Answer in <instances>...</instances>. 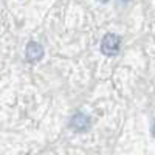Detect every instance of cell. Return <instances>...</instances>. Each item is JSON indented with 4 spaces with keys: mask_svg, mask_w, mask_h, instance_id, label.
<instances>
[{
    "mask_svg": "<svg viewBox=\"0 0 155 155\" xmlns=\"http://www.w3.org/2000/svg\"><path fill=\"white\" fill-rule=\"evenodd\" d=\"M153 135H155V126H153Z\"/></svg>",
    "mask_w": 155,
    "mask_h": 155,
    "instance_id": "obj_4",
    "label": "cell"
},
{
    "mask_svg": "<svg viewBox=\"0 0 155 155\" xmlns=\"http://www.w3.org/2000/svg\"><path fill=\"white\" fill-rule=\"evenodd\" d=\"M120 47H121V37L118 34L109 33L104 36V39L101 42V51L106 56H115L120 51Z\"/></svg>",
    "mask_w": 155,
    "mask_h": 155,
    "instance_id": "obj_1",
    "label": "cell"
},
{
    "mask_svg": "<svg viewBox=\"0 0 155 155\" xmlns=\"http://www.w3.org/2000/svg\"><path fill=\"white\" fill-rule=\"evenodd\" d=\"M71 127L78 132H84L90 127V118L84 113H76L71 118Z\"/></svg>",
    "mask_w": 155,
    "mask_h": 155,
    "instance_id": "obj_3",
    "label": "cell"
},
{
    "mask_svg": "<svg viewBox=\"0 0 155 155\" xmlns=\"http://www.w3.org/2000/svg\"><path fill=\"white\" fill-rule=\"evenodd\" d=\"M25 56H27V59L30 62H37L44 56V48L37 42H30L27 45V48H25Z\"/></svg>",
    "mask_w": 155,
    "mask_h": 155,
    "instance_id": "obj_2",
    "label": "cell"
},
{
    "mask_svg": "<svg viewBox=\"0 0 155 155\" xmlns=\"http://www.w3.org/2000/svg\"><path fill=\"white\" fill-rule=\"evenodd\" d=\"M102 2H107V0H102Z\"/></svg>",
    "mask_w": 155,
    "mask_h": 155,
    "instance_id": "obj_5",
    "label": "cell"
}]
</instances>
